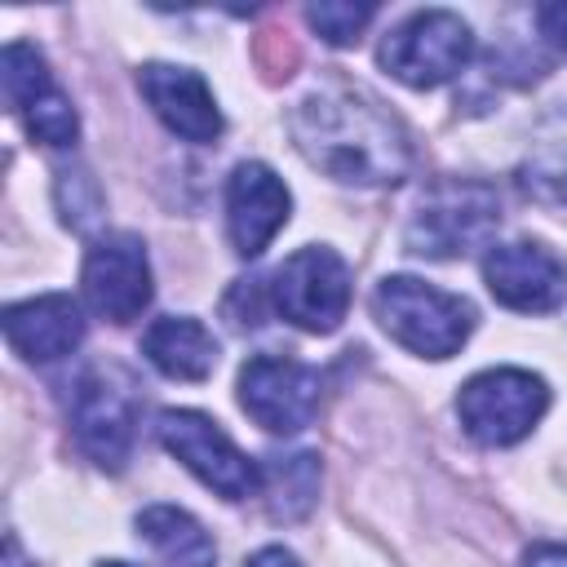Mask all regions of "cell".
Wrapping results in <instances>:
<instances>
[{
  "label": "cell",
  "mask_w": 567,
  "mask_h": 567,
  "mask_svg": "<svg viewBox=\"0 0 567 567\" xmlns=\"http://www.w3.org/2000/svg\"><path fill=\"white\" fill-rule=\"evenodd\" d=\"M297 151L346 186H399L412 168L403 124L354 89H319L288 115Z\"/></svg>",
  "instance_id": "6da1fadb"
},
{
  "label": "cell",
  "mask_w": 567,
  "mask_h": 567,
  "mask_svg": "<svg viewBox=\"0 0 567 567\" xmlns=\"http://www.w3.org/2000/svg\"><path fill=\"white\" fill-rule=\"evenodd\" d=\"M372 315L403 350L421 359H452L474 328V306L465 297L412 275H385L372 292Z\"/></svg>",
  "instance_id": "7a4b0ae2"
},
{
  "label": "cell",
  "mask_w": 567,
  "mask_h": 567,
  "mask_svg": "<svg viewBox=\"0 0 567 567\" xmlns=\"http://www.w3.org/2000/svg\"><path fill=\"white\" fill-rule=\"evenodd\" d=\"M137 381L120 363H89L71 385V430L80 452L102 470H124L137 434Z\"/></svg>",
  "instance_id": "3957f363"
},
{
  "label": "cell",
  "mask_w": 567,
  "mask_h": 567,
  "mask_svg": "<svg viewBox=\"0 0 567 567\" xmlns=\"http://www.w3.org/2000/svg\"><path fill=\"white\" fill-rule=\"evenodd\" d=\"M496 221H501L496 190L487 182H461L456 177V182H439L416 204V213L408 217L403 244L416 257L447 261V257H465V252L483 248L496 235Z\"/></svg>",
  "instance_id": "277c9868"
},
{
  "label": "cell",
  "mask_w": 567,
  "mask_h": 567,
  "mask_svg": "<svg viewBox=\"0 0 567 567\" xmlns=\"http://www.w3.org/2000/svg\"><path fill=\"white\" fill-rule=\"evenodd\" d=\"M549 408L545 377L527 368H487L470 377L456 394V416L465 434L483 447H509L536 430V421Z\"/></svg>",
  "instance_id": "5b68a950"
},
{
  "label": "cell",
  "mask_w": 567,
  "mask_h": 567,
  "mask_svg": "<svg viewBox=\"0 0 567 567\" xmlns=\"http://www.w3.org/2000/svg\"><path fill=\"white\" fill-rule=\"evenodd\" d=\"M381 66L408 89H439L474 58V31L452 9H421L403 18L377 49Z\"/></svg>",
  "instance_id": "8992f818"
},
{
  "label": "cell",
  "mask_w": 567,
  "mask_h": 567,
  "mask_svg": "<svg viewBox=\"0 0 567 567\" xmlns=\"http://www.w3.org/2000/svg\"><path fill=\"white\" fill-rule=\"evenodd\" d=\"M155 434H159V443H164L204 487H213L217 496L244 501V496H257V492H261V465L248 461V456L230 443V434H226L217 421H208L204 412L168 408V412H159Z\"/></svg>",
  "instance_id": "52a82bcc"
},
{
  "label": "cell",
  "mask_w": 567,
  "mask_h": 567,
  "mask_svg": "<svg viewBox=\"0 0 567 567\" xmlns=\"http://www.w3.org/2000/svg\"><path fill=\"white\" fill-rule=\"evenodd\" d=\"M270 306L306 332H332L350 310V270H346V261L323 244L297 248L275 270Z\"/></svg>",
  "instance_id": "ba28073f"
},
{
  "label": "cell",
  "mask_w": 567,
  "mask_h": 567,
  "mask_svg": "<svg viewBox=\"0 0 567 567\" xmlns=\"http://www.w3.org/2000/svg\"><path fill=\"white\" fill-rule=\"evenodd\" d=\"M319 372L288 354H252L239 368V408L266 434H297L319 412Z\"/></svg>",
  "instance_id": "9c48e42d"
},
{
  "label": "cell",
  "mask_w": 567,
  "mask_h": 567,
  "mask_svg": "<svg viewBox=\"0 0 567 567\" xmlns=\"http://www.w3.org/2000/svg\"><path fill=\"white\" fill-rule=\"evenodd\" d=\"M0 80H4L9 106L22 115V124H27V133L35 142H44V146H71L80 137V115H75L71 97L58 89L44 53L31 40H9L4 44Z\"/></svg>",
  "instance_id": "30bf717a"
},
{
  "label": "cell",
  "mask_w": 567,
  "mask_h": 567,
  "mask_svg": "<svg viewBox=\"0 0 567 567\" xmlns=\"http://www.w3.org/2000/svg\"><path fill=\"white\" fill-rule=\"evenodd\" d=\"M84 297L89 306L111 323H133L151 301V261L146 244L128 230H111L93 239L84 252Z\"/></svg>",
  "instance_id": "8fae6325"
},
{
  "label": "cell",
  "mask_w": 567,
  "mask_h": 567,
  "mask_svg": "<svg viewBox=\"0 0 567 567\" xmlns=\"http://www.w3.org/2000/svg\"><path fill=\"white\" fill-rule=\"evenodd\" d=\"M483 279L501 306L523 315H545L567 301V266L545 244L532 239L492 244L483 257Z\"/></svg>",
  "instance_id": "7c38bea8"
},
{
  "label": "cell",
  "mask_w": 567,
  "mask_h": 567,
  "mask_svg": "<svg viewBox=\"0 0 567 567\" xmlns=\"http://www.w3.org/2000/svg\"><path fill=\"white\" fill-rule=\"evenodd\" d=\"M288 213H292V195L270 164L261 159L235 164L226 182V235L239 257H261L266 244L284 230Z\"/></svg>",
  "instance_id": "4fadbf2b"
},
{
  "label": "cell",
  "mask_w": 567,
  "mask_h": 567,
  "mask_svg": "<svg viewBox=\"0 0 567 567\" xmlns=\"http://www.w3.org/2000/svg\"><path fill=\"white\" fill-rule=\"evenodd\" d=\"M137 89L151 102V111L159 115V124L168 133H177L182 142H217L226 120L213 102V89L204 84L199 71L190 66H173V62H146L137 66Z\"/></svg>",
  "instance_id": "5bb4252c"
},
{
  "label": "cell",
  "mask_w": 567,
  "mask_h": 567,
  "mask_svg": "<svg viewBox=\"0 0 567 567\" xmlns=\"http://www.w3.org/2000/svg\"><path fill=\"white\" fill-rule=\"evenodd\" d=\"M4 337L31 363L66 359L84 341V310L66 292H44L31 301L4 306Z\"/></svg>",
  "instance_id": "9a60e30c"
},
{
  "label": "cell",
  "mask_w": 567,
  "mask_h": 567,
  "mask_svg": "<svg viewBox=\"0 0 567 567\" xmlns=\"http://www.w3.org/2000/svg\"><path fill=\"white\" fill-rule=\"evenodd\" d=\"M142 354L173 381H204L217 368V337L190 315H164L142 332Z\"/></svg>",
  "instance_id": "2e32d148"
},
{
  "label": "cell",
  "mask_w": 567,
  "mask_h": 567,
  "mask_svg": "<svg viewBox=\"0 0 567 567\" xmlns=\"http://www.w3.org/2000/svg\"><path fill=\"white\" fill-rule=\"evenodd\" d=\"M137 536L151 545V554L164 567H213L217 563L213 536L199 527L195 514L177 505H146L137 514Z\"/></svg>",
  "instance_id": "e0dca14e"
},
{
  "label": "cell",
  "mask_w": 567,
  "mask_h": 567,
  "mask_svg": "<svg viewBox=\"0 0 567 567\" xmlns=\"http://www.w3.org/2000/svg\"><path fill=\"white\" fill-rule=\"evenodd\" d=\"M266 514L275 523H297L315 509L319 501V456L315 452H288V456H270L261 465V492Z\"/></svg>",
  "instance_id": "ac0fdd59"
},
{
  "label": "cell",
  "mask_w": 567,
  "mask_h": 567,
  "mask_svg": "<svg viewBox=\"0 0 567 567\" xmlns=\"http://www.w3.org/2000/svg\"><path fill=\"white\" fill-rule=\"evenodd\" d=\"M377 18V4H350V0H319L306 9V22L328 40V44H354L359 31Z\"/></svg>",
  "instance_id": "d6986e66"
},
{
  "label": "cell",
  "mask_w": 567,
  "mask_h": 567,
  "mask_svg": "<svg viewBox=\"0 0 567 567\" xmlns=\"http://www.w3.org/2000/svg\"><path fill=\"white\" fill-rule=\"evenodd\" d=\"M58 208H62V221L71 230H89L102 217V190H97V182L84 168H62L58 173Z\"/></svg>",
  "instance_id": "ffe728a7"
},
{
  "label": "cell",
  "mask_w": 567,
  "mask_h": 567,
  "mask_svg": "<svg viewBox=\"0 0 567 567\" xmlns=\"http://www.w3.org/2000/svg\"><path fill=\"white\" fill-rule=\"evenodd\" d=\"M536 22H540V31H545L558 49H567V4H540V9H536Z\"/></svg>",
  "instance_id": "44dd1931"
},
{
  "label": "cell",
  "mask_w": 567,
  "mask_h": 567,
  "mask_svg": "<svg viewBox=\"0 0 567 567\" xmlns=\"http://www.w3.org/2000/svg\"><path fill=\"white\" fill-rule=\"evenodd\" d=\"M518 567H567V545H532Z\"/></svg>",
  "instance_id": "7402d4cb"
},
{
  "label": "cell",
  "mask_w": 567,
  "mask_h": 567,
  "mask_svg": "<svg viewBox=\"0 0 567 567\" xmlns=\"http://www.w3.org/2000/svg\"><path fill=\"white\" fill-rule=\"evenodd\" d=\"M244 567H301V563H297V558H292L284 545H266V549H257V554H252Z\"/></svg>",
  "instance_id": "603a6c76"
},
{
  "label": "cell",
  "mask_w": 567,
  "mask_h": 567,
  "mask_svg": "<svg viewBox=\"0 0 567 567\" xmlns=\"http://www.w3.org/2000/svg\"><path fill=\"white\" fill-rule=\"evenodd\" d=\"M4 567H31V563L22 558V545H18V536H9V540H4Z\"/></svg>",
  "instance_id": "cb8c5ba5"
},
{
  "label": "cell",
  "mask_w": 567,
  "mask_h": 567,
  "mask_svg": "<svg viewBox=\"0 0 567 567\" xmlns=\"http://www.w3.org/2000/svg\"><path fill=\"white\" fill-rule=\"evenodd\" d=\"M97 567H133V563H120V558H111V563H97Z\"/></svg>",
  "instance_id": "d4e9b609"
}]
</instances>
